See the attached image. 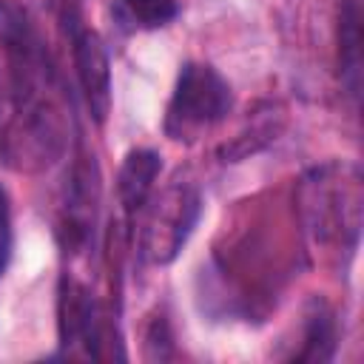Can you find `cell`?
I'll return each mask as SVG.
<instances>
[{"label": "cell", "instance_id": "obj_1", "mask_svg": "<svg viewBox=\"0 0 364 364\" xmlns=\"http://www.w3.org/2000/svg\"><path fill=\"white\" fill-rule=\"evenodd\" d=\"M307 230L321 245L355 247L361 233V173L353 162H327L301 179L299 191Z\"/></svg>", "mask_w": 364, "mask_h": 364}, {"label": "cell", "instance_id": "obj_2", "mask_svg": "<svg viewBox=\"0 0 364 364\" xmlns=\"http://www.w3.org/2000/svg\"><path fill=\"white\" fill-rule=\"evenodd\" d=\"M230 108L233 91L228 80L205 63H185L168 102L165 134L171 139H193L205 128L225 119Z\"/></svg>", "mask_w": 364, "mask_h": 364}, {"label": "cell", "instance_id": "obj_3", "mask_svg": "<svg viewBox=\"0 0 364 364\" xmlns=\"http://www.w3.org/2000/svg\"><path fill=\"white\" fill-rule=\"evenodd\" d=\"M199 208V193L188 185H171L168 191H162L145 219L142 256L154 264H168L193 230Z\"/></svg>", "mask_w": 364, "mask_h": 364}, {"label": "cell", "instance_id": "obj_4", "mask_svg": "<svg viewBox=\"0 0 364 364\" xmlns=\"http://www.w3.org/2000/svg\"><path fill=\"white\" fill-rule=\"evenodd\" d=\"M74 65L82 97L97 122H105L111 111V63L108 51L97 31L80 28L74 31Z\"/></svg>", "mask_w": 364, "mask_h": 364}, {"label": "cell", "instance_id": "obj_5", "mask_svg": "<svg viewBox=\"0 0 364 364\" xmlns=\"http://www.w3.org/2000/svg\"><path fill=\"white\" fill-rule=\"evenodd\" d=\"M159 171H162V159L151 148H136L125 156L119 176H117V193L128 213H136L148 202Z\"/></svg>", "mask_w": 364, "mask_h": 364}, {"label": "cell", "instance_id": "obj_6", "mask_svg": "<svg viewBox=\"0 0 364 364\" xmlns=\"http://www.w3.org/2000/svg\"><path fill=\"white\" fill-rule=\"evenodd\" d=\"M336 353V318L324 304H316L304 321V347L299 361H327Z\"/></svg>", "mask_w": 364, "mask_h": 364}, {"label": "cell", "instance_id": "obj_7", "mask_svg": "<svg viewBox=\"0 0 364 364\" xmlns=\"http://www.w3.org/2000/svg\"><path fill=\"white\" fill-rule=\"evenodd\" d=\"M122 6L145 28H159V26L171 23L179 11L176 0H122Z\"/></svg>", "mask_w": 364, "mask_h": 364}, {"label": "cell", "instance_id": "obj_8", "mask_svg": "<svg viewBox=\"0 0 364 364\" xmlns=\"http://www.w3.org/2000/svg\"><path fill=\"white\" fill-rule=\"evenodd\" d=\"M9 216H11L9 193L0 188V245H3V247H9Z\"/></svg>", "mask_w": 364, "mask_h": 364}, {"label": "cell", "instance_id": "obj_9", "mask_svg": "<svg viewBox=\"0 0 364 364\" xmlns=\"http://www.w3.org/2000/svg\"><path fill=\"white\" fill-rule=\"evenodd\" d=\"M6 256H9V250L0 247V273H3V267H6Z\"/></svg>", "mask_w": 364, "mask_h": 364}]
</instances>
